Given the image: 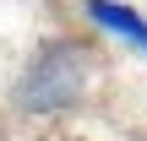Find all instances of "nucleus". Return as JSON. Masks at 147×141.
Masks as SVG:
<instances>
[{
    "label": "nucleus",
    "instance_id": "f257e3e1",
    "mask_svg": "<svg viewBox=\"0 0 147 141\" xmlns=\"http://www.w3.org/2000/svg\"><path fill=\"white\" fill-rule=\"evenodd\" d=\"M98 76H104V54L87 33H49L11 71L5 109L22 120H71L93 98Z\"/></svg>",
    "mask_w": 147,
    "mask_h": 141
},
{
    "label": "nucleus",
    "instance_id": "f03ea898",
    "mask_svg": "<svg viewBox=\"0 0 147 141\" xmlns=\"http://www.w3.org/2000/svg\"><path fill=\"white\" fill-rule=\"evenodd\" d=\"M82 22L98 38H115L147 60V11H136L131 0H82Z\"/></svg>",
    "mask_w": 147,
    "mask_h": 141
}]
</instances>
